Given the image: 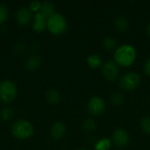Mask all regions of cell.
<instances>
[{
  "instance_id": "6da1fadb",
  "label": "cell",
  "mask_w": 150,
  "mask_h": 150,
  "mask_svg": "<svg viewBox=\"0 0 150 150\" xmlns=\"http://www.w3.org/2000/svg\"><path fill=\"white\" fill-rule=\"evenodd\" d=\"M136 50L131 45H122L116 48L114 52V60L118 65L128 67L132 65L136 59Z\"/></svg>"
},
{
  "instance_id": "7a4b0ae2",
  "label": "cell",
  "mask_w": 150,
  "mask_h": 150,
  "mask_svg": "<svg viewBox=\"0 0 150 150\" xmlns=\"http://www.w3.org/2000/svg\"><path fill=\"white\" fill-rule=\"evenodd\" d=\"M34 128L33 124L25 120H18L11 126V134L19 140H25L31 137Z\"/></svg>"
},
{
  "instance_id": "3957f363",
  "label": "cell",
  "mask_w": 150,
  "mask_h": 150,
  "mask_svg": "<svg viewBox=\"0 0 150 150\" xmlns=\"http://www.w3.org/2000/svg\"><path fill=\"white\" fill-rule=\"evenodd\" d=\"M67 20L63 15L55 12L47 18V27L54 34H62L67 29Z\"/></svg>"
},
{
  "instance_id": "277c9868",
  "label": "cell",
  "mask_w": 150,
  "mask_h": 150,
  "mask_svg": "<svg viewBox=\"0 0 150 150\" xmlns=\"http://www.w3.org/2000/svg\"><path fill=\"white\" fill-rule=\"evenodd\" d=\"M16 83L9 79L0 82V100L4 103H11L17 96Z\"/></svg>"
},
{
  "instance_id": "5b68a950",
  "label": "cell",
  "mask_w": 150,
  "mask_h": 150,
  "mask_svg": "<svg viewBox=\"0 0 150 150\" xmlns=\"http://www.w3.org/2000/svg\"><path fill=\"white\" fill-rule=\"evenodd\" d=\"M141 83V76L135 72H127L124 74L120 80V85L126 91H133L136 89Z\"/></svg>"
},
{
  "instance_id": "8992f818",
  "label": "cell",
  "mask_w": 150,
  "mask_h": 150,
  "mask_svg": "<svg viewBox=\"0 0 150 150\" xmlns=\"http://www.w3.org/2000/svg\"><path fill=\"white\" fill-rule=\"evenodd\" d=\"M102 71L104 74V76L109 80V81H113L115 80L120 74V68L118 66V64L115 62V61H106L104 64H103V68H102Z\"/></svg>"
},
{
  "instance_id": "52a82bcc",
  "label": "cell",
  "mask_w": 150,
  "mask_h": 150,
  "mask_svg": "<svg viewBox=\"0 0 150 150\" xmlns=\"http://www.w3.org/2000/svg\"><path fill=\"white\" fill-rule=\"evenodd\" d=\"M105 108V101L99 97H93L88 103V110L93 115L101 114Z\"/></svg>"
},
{
  "instance_id": "ba28073f",
  "label": "cell",
  "mask_w": 150,
  "mask_h": 150,
  "mask_svg": "<svg viewBox=\"0 0 150 150\" xmlns=\"http://www.w3.org/2000/svg\"><path fill=\"white\" fill-rule=\"evenodd\" d=\"M112 140H113V142L118 147L123 148V147H126L129 143L130 136L126 130L120 128L114 131L112 134Z\"/></svg>"
},
{
  "instance_id": "9c48e42d",
  "label": "cell",
  "mask_w": 150,
  "mask_h": 150,
  "mask_svg": "<svg viewBox=\"0 0 150 150\" xmlns=\"http://www.w3.org/2000/svg\"><path fill=\"white\" fill-rule=\"evenodd\" d=\"M16 19L19 25H25L28 24L32 19V11L29 7L22 6L18 8L16 12Z\"/></svg>"
},
{
  "instance_id": "30bf717a",
  "label": "cell",
  "mask_w": 150,
  "mask_h": 150,
  "mask_svg": "<svg viewBox=\"0 0 150 150\" xmlns=\"http://www.w3.org/2000/svg\"><path fill=\"white\" fill-rule=\"evenodd\" d=\"M47 27V18L44 17L40 11L35 12L33 22V28L37 32H41Z\"/></svg>"
},
{
  "instance_id": "8fae6325",
  "label": "cell",
  "mask_w": 150,
  "mask_h": 150,
  "mask_svg": "<svg viewBox=\"0 0 150 150\" xmlns=\"http://www.w3.org/2000/svg\"><path fill=\"white\" fill-rule=\"evenodd\" d=\"M41 65V59L38 54H33L30 57L27 58L25 61V66L27 70L33 71L37 69Z\"/></svg>"
},
{
  "instance_id": "7c38bea8",
  "label": "cell",
  "mask_w": 150,
  "mask_h": 150,
  "mask_svg": "<svg viewBox=\"0 0 150 150\" xmlns=\"http://www.w3.org/2000/svg\"><path fill=\"white\" fill-rule=\"evenodd\" d=\"M66 132V127L62 122H55L51 127V135L54 139L62 138Z\"/></svg>"
},
{
  "instance_id": "4fadbf2b",
  "label": "cell",
  "mask_w": 150,
  "mask_h": 150,
  "mask_svg": "<svg viewBox=\"0 0 150 150\" xmlns=\"http://www.w3.org/2000/svg\"><path fill=\"white\" fill-rule=\"evenodd\" d=\"M40 11L44 17L48 18L50 16L55 13V6L50 1H44L41 2V8Z\"/></svg>"
},
{
  "instance_id": "5bb4252c",
  "label": "cell",
  "mask_w": 150,
  "mask_h": 150,
  "mask_svg": "<svg viewBox=\"0 0 150 150\" xmlns=\"http://www.w3.org/2000/svg\"><path fill=\"white\" fill-rule=\"evenodd\" d=\"M114 26L119 32H125L129 27V21L124 16H119L114 20Z\"/></svg>"
},
{
  "instance_id": "9a60e30c",
  "label": "cell",
  "mask_w": 150,
  "mask_h": 150,
  "mask_svg": "<svg viewBox=\"0 0 150 150\" xmlns=\"http://www.w3.org/2000/svg\"><path fill=\"white\" fill-rule=\"evenodd\" d=\"M46 99L51 104H58L61 100V95L55 89H48L46 91Z\"/></svg>"
},
{
  "instance_id": "2e32d148",
  "label": "cell",
  "mask_w": 150,
  "mask_h": 150,
  "mask_svg": "<svg viewBox=\"0 0 150 150\" xmlns=\"http://www.w3.org/2000/svg\"><path fill=\"white\" fill-rule=\"evenodd\" d=\"M101 63H102L101 57L97 54H91L87 58V64L92 69H97L100 67Z\"/></svg>"
},
{
  "instance_id": "e0dca14e",
  "label": "cell",
  "mask_w": 150,
  "mask_h": 150,
  "mask_svg": "<svg viewBox=\"0 0 150 150\" xmlns=\"http://www.w3.org/2000/svg\"><path fill=\"white\" fill-rule=\"evenodd\" d=\"M118 42L117 40L112 38V37H105L103 40V47H105V49L108 50V51H112V50H116Z\"/></svg>"
},
{
  "instance_id": "ac0fdd59",
  "label": "cell",
  "mask_w": 150,
  "mask_h": 150,
  "mask_svg": "<svg viewBox=\"0 0 150 150\" xmlns=\"http://www.w3.org/2000/svg\"><path fill=\"white\" fill-rule=\"evenodd\" d=\"M112 146L111 141L107 138H103L98 141L94 146L95 150H109Z\"/></svg>"
},
{
  "instance_id": "d6986e66",
  "label": "cell",
  "mask_w": 150,
  "mask_h": 150,
  "mask_svg": "<svg viewBox=\"0 0 150 150\" xmlns=\"http://www.w3.org/2000/svg\"><path fill=\"white\" fill-rule=\"evenodd\" d=\"M13 116V111L11 108L8 107H4L0 111V118L3 120H10Z\"/></svg>"
},
{
  "instance_id": "ffe728a7",
  "label": "cell",
  "mask_w": 150,
  "mask_h": 150,
  "mask_svg": "<svg viewBox=\"0 0 150 150\" xmlns=\"http://www.w3.org/2000/svg\"><path fill=\"white\" fill-rule=\"evenodd\" d=\"M9 15V10H8V6L4 4V3H0V23H4Z\"/></svg>"
},
{
  "instance_id": "44dd1931",
  "label": "cell",
  "mask_w": 150,
  "mask_h": 150,
  "mask_svg": "<svg viewBox=\"0 0 150 150\" xmlns=\"http://www.w3.org/2000/svg\"><path fill=\"white\" fill-rule=\"evenodd\" d=\"M141 127L144 134L150 135V117H145L142 120Z\"/></svg>"
},
{
  "instance_id": "7402d4cb",
  "label": "cell",
  "mask_w": 150,
  "mask_h": 150,
  "mask_svg": "<svg viewBox=\"0 0 150 150\" xmlns=\"http://www.w3.org/2000/svg\"><path fill=\"white\" fill-rule=\"evenodd\" d=\"M96 122L92 119H86L83 122V128L85 131H93L94 129H96Z\"/></svg>"
},
{
  "instance_id": "603a6c76",
  "label": "cell",
  "mask_w": 150,
  "mask_h": 150,
  "mask_svg": "<svg viewBox=\"0 0 150 150\" xmlns=\"http://www.w3.org/2000/svg\"><path fill=\"white\" fill-rule=\"evenodd\" d=\"M111 100L112 102L113 105H120L121 103H123V100H124V98L121 94L120 93H113L111 97Z\"/></svg>"
},
{
  "instance_id": "cb8c5ba5",
  "label": "cell",
  "mask_w": 150,
  "mask_h": 150,
  "mask_svg": "<svg viewBox=\"0 0 150 150\" xmlns=\"http://www.w3.org/2000/svg\"><path fill=\"white\" fill-rule=\"evenodd\" d=\"M40 8H41V2L39 0H33L29 4V9L31 10V11L38 12L40 11Z\"/></svg>"
},
{
  "instance_id": "d4e9b609",
  "label": "cell",
  "mask_w": 150,
  "mask_h": 150,
  "mask_svg": "<svg viewBox=\"0 0 150 150\" xmlns=\"http://www.w3.org/2000/svg\"><path fill=\"white\" fill-rule=\"evenodd\" d=\"M144 71L148 76H150V58L146 61V62L144 64Z\"/></svg>"
},
{
  "instance_id": "484cf974",
  "label": "cell",
  "mask_w": 150,
  "mask_h": 150,
  "mask_svg": "<svg viewBox=\"0 0 150 150\" xmlns=\"http://www.w3.org/2000/svg\"><path fill=\"white\" fill-rule=\"evenodd\" d=\"M148 33H149V35L150 36V23L149 24V26H148Z\"/></svg>"
},
{
  "instance_id": "4316f807",
  "label": "cell",
  "mask_w": 150,
  "mask_h": 150,
  "mask_svg": "<svg viewBox=\"0 0 150 150\" xmlns=\"http://www.w3.org/2000/svg\"><path fill=\"white\" fill-rule=\"evenodd\" d=\"M77 150H86V149H79Z\"/></svg>"
}]
</instances>
